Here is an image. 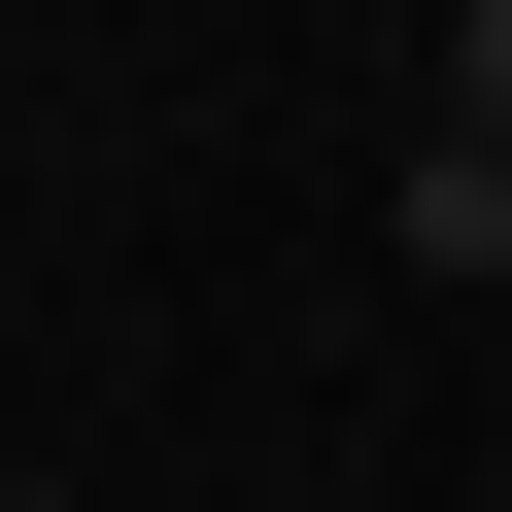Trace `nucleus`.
<instances>
[{"label": "nucleus", "mask_w": 512, "mask_h": 512, "mask_svg": "<svg viewBox=\"0 0 512 512\" xmlns=\"http://www.w3.org/2000/svg\"><path fill=\"white\" fill-rule=\"evenodd\" d=\"M376 239H410V274H512V137H410V171H376Z\"/></svg>", "instance_id": "f257e3e1"}, {"label": "nucleus", "mask_w": 512, "mask_h": 512, "mask_svg": "<svg viewBox=\"0 0 512 512\" xmlns=\"http://www.w3.org/2000/svg\"><path fill=\"white\" fill-rule=\"evenodd\" d=\"M444 137H512V0H478V35H444Z\"/></svg>", "instance_id": "f03ea898"}]
</instances>
